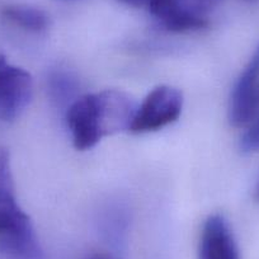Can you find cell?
<instances>
[{"label":"cell","mask_w":259,"mask_h":259,"mask_svg":"<svg viewBox=\"0 0 259 259\" xmlns=\"http://www.w3.org/2000/svg\"><path fill=\"white\" fill-rule=\"evenodd\" d=\"M33 80L28 71L12 65L0 51V118L12 121L29 104Z\"/></svg>","instance_id":"cell-4"},{"label":"cell","mask_w":259,"mask_h":259,"mask_svg":"<svg viewBox=\"0 0 259 259\" xmlns=\"http://www.w3.org/2000/svg\"><path fill=\"white\" fill-rule=\"evenodd\" d=\"M0 250L8 259H45L31 220L17 200L0 202Z\"/></svg>","instance_id":"cell-2"},{"label":"cell","mask_w":259,"mask_h":259,"mask_svg":"<svg viewBox=\"0 0 259 259\" xmlns=\"http://www.w3.org/2000/svg\"><path fill=\"white\" fill-rule=\"evenodd\" d=\"M245 2H255V0H245Z\"/></svg>","instance_id":"cell-14"},{"label":"cell","mask_w":259,"mask_h":259,"mask_svg":"<svg viewBox=\"0 0 259 259\" xmlns=\"http://www.w3.org/2000/svg\"><path fill=\"white\" fill-rule=\"evenodd\" d=\"M88 259H112V258L108 255H104V254H94V255L89 256Z\"/></svg>","instance_id":"cell-12"},{"label":"cell","mask_w":259,"mask_h":259,"mask_svg":"<svg viewBox=\"0 0 259 259\" xmlns=\"http://www.w3.org/2000/svg\"><path fill=\"white\" fill-rule=\"evenodd\" d=\"M259 113V50L234 85L229 119L234 127L248 124Z\"/></svg>","instance_id":"cell-5"},{"label":"cell","mask_w":259,"mask_h":259,"mask_svg":"<svg viewBox=\"0 0 259 259\" xmlns=\"http://www.w3.org/2000/svg\"><path fill=\"white\" fill-rule=\"evenodd\" d=\"M119 3L126 4L130 7H136V8H140V7H146L148 4V0H117Z\"/></svg>","instance_id":"cell-11"},{"label":"cell","mask_w":259,"mask_h":259,"mask_svg":"<svg viewBox=\"0 0 259 259\" xmlns=\"http://www.w3.org/2000/svg\"><path fill=\"white\" fill-rule=\"evenodd\" d=\"M198 259H240L233 230L220 213L208 216L203 224Z\"/></svg>","instance_id":"cell-6"},{"label":"cell","mask_w":259,"mask_h":259,"mask_svg":"<svg viewBox=\"0 0 259 259\" xmlns=\"http://www.w3.org/2000/svg\"><path fill=\"white\" fill-rule=\"evenodd\" d=\"M47 91L51 101L59 107L68 108L78 97L79 81L73 73L55 69L47 76Z\"/></svg>","instance_id":"cell-8"},{"label":"cell","mask_w":259,"mask_h":259,"mask_svg":"<svg viewBox=\"0 0 259 259\" xmlns=\"http://www.w3.org/2000/svg\"><path fill=\"white\" fill-rule=\"evenodd\" d=\"M145 8L169 32L198 31L208 26L202 14L187 8L182 0H148Z\"/></svg>","instance_id":"cell-7"},{"label":"cell","mask_w":259,"mask_h":259,"mask_svg":"<svg viewBox=\"0 0 259 259\" xmlns=\"http://www.w3.org/2000/svg\"><path fill=\"white\" fill-rule=\"evenodd\" d=\"M255 198L259 201V182L258 184H256V188H255Z\"/></svg>","instance_id":"cell-13"},{"label":"cell","mask_w":259,"mask_h":259,"mask_svg":"<svg viewBox=\"0 0 259 259\" xmlns=\"http://www.w3.org/2000/svg\"><path fill=\"white\" fill-rule=\"evenodd\" d=\"M2 14L14 26L28 32L39 33L49 28L50 19L44 11L24 4H11L2 9Z\"/></svg>","instance_id":"cell-9"},{"label":"cell","mask_w":259,"mask_h":259,"mask_svg":"<svg viewBox=\"0 0 259 259\" xmlns=\"http://www.w3.org/2000/svg\"><path fill=\"white\" fill-rule=\"evenodd\" d=\"M183 109V94L170 85H160L150 92L136 109L130 131L146 134L169 126L179 118Z\"/></svg>","instance_id":"cell-3"},{"label":"cell","mask_w":259,"mask_h":259,"mask_svg":"<svg viewBox=\"0 0 259 259\" xmlns=\"http://www.w3.org/2000/svg\"><path fill=\"white\" fill-rule=\"evenodd\" d=\"M138 106L114 89L85 94L66 108V123L78 150L94 148L104 136L130 131Z\"/></svg>","instance_id":"cell-1"},{"label":"cell","mask_w":259,"mask_h":259,"mask_svg":"<svg viewBox=\"0 0 259 259\" xmlns=\"http://www.w3.org/2000/svg\"><path fill=\"white\" fill-rule=\"evenodd\" d=\"M249 123V127L241 135L239 148L244 154H255L259 153V113Z\"/></svg>","instance_id":"cell-10"}]
</instances>
